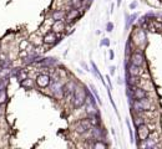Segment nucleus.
Segmentation results:
<instances>
[{
  "instance_id": "f257e3e1",
  "label": "nucleus",
  "mask_w": 162,
  "mask_h": 149,
  "mask_svg": "<svg viewBox=\"0 0 162 149\" xmlns=\"http://www.w3.org/2000/svg\"><path fill=\"white\" fill-rule=\"evenodd\" d=\"M84 103H86V92L82 87H78L73 93V105L75 108H80Z\"/></svg>"
},
{
  "instance_id": "f03ea898",
  "label": "nucleus",
  "mask_w": 162,
  "mask_h": 149,
  "mask_svg": "<svg viewBox=\"0 0 162 149\" xmlns=\"http://www.w3.org/2000/svg\"><path fill=\"white\" fill-rule=\"evenodd\" d=\"M91 124L89 122V119H81L76 124H75V131L79 133V134H84V133H87L90 129H91Z\"/></svg>"
},
{
  "instance_id": "7ed1b4c3",
  "label": "nucleus",
  "mask_w": 162,
  "mask_h": 149,
  "mask_svg": "<svg viewBox=\"0 0 162 149\" xmlns=\"http://www.w3.org/2000/svg\"><path fill=\"white\" fill-rule=\"evenodd\" d=\"M132 107L135 108V111L142 112V111H149V109L151 108V105L147 102L146 98H144V100H135Z\"/></svg>"
},
{
  "instance_id": "20e7f679",
  "label": "nucleus",
  "mask_w": 162,
  "mask_h": 149,
  "mask_svg": "<svg viewBox=\"0 0 162 149\" xmlns=\"http://www.w3.org/2000/svg\"><path fill=\"white\" fill-rule=\"evenodd\" d=\"M150 137V129L147 126L141 124L137 127V138L140 142H145L147 138Z\"/></svg>"
},
{
  "instance_id": "39448f33",
  "label": "nucleus",
  "mask_w": 162,
  "mask_h": 149,
  "mask_svg": "<svg viewBox=\"0 0 162 149\" xmlns=\"http://www.w3.org/2000/svg\"><path fill=\"white\" fill-rule=\"evenodd\" d=\"M131 90V92H132V100H144V98H146V96H147V93H146V91L145 90H142V88H140V87H130Z\"/></svg>"
},
{
  "instance_id": "423d86ee",
  "label": "nucleus",
  "mask_w": 162,
  "mask_h": 149,
  "mask_svg": "<svg viewBox=\"0 0 162 149\" xmlns=\"http://www.w3.org/2000/svg\"><path fill=\"white\" fill-rule=\"evenodd\" d=\"M131 63L135 66H142L145 63V56L141 52H134L131 55Z\"/></svg>"
},
{
  "instance_id": "0eeeda50",
  "label": "nucleus",
  "mask_w": 162,
  "mask_h": 149,
  "mask_svg": "<svg viewBox=\"0 0 162 149\" xmlns=\"http://www.w3.org/2000/svg\"><path fill=\"white\" fill-rule=\"evenodd\" d=\"M50 82H51V80H50V76L49 75H39L38 77H36V85L39 86V87H41V88H45V87H48L49 85H50Z\"/></svg>"
},
{
  "instance_id": "6e6552de",
  "label": "nucleus",
  "mask_w": 162,
  "mask_h": 149,
  "mask_svg": "<svg viewBox=\"0 0 162 149\" xmlns=\"http://www.w3.org/2000/svg\"><path fill=\"white\" fill-rule=\"evenodd\" d=\"M87 105H86V113L87 116H99V109L96 107V103L95 102H91L89 100H86Z\"/></svg>"
},
{
  "instance_id": "1a4fd4ad",
  "label": "nucleus",
  "mask_w": 162,
  "mask_h": 149,
  "mask_svg": "<svg viewBox=\"0 0 162 149\" xmlns=\"http://www.w3.org/2000/svg\"><path fill=\"white\" fill-rule=\"evenodd\" d=\"M79 16H80L79 9H71V10H69V11L65 14V20H66L68 22H71V21L76 20Z\"/></svg>"
},
{
  "instance_id": "9d476101",
  "label": "nucleus",
  "mask_w": 162,
  "mask_h": 149,
  "mask_svg": "<svg viewBox=\"0 0 162 149\" xmlns=\"http://www.w3.org/2000/svg\"><path fill=\"white\" fill-rule=\"evenodd\" d=\"M91 136H92V138L95 139V141H102V138H104V132H102V129L100 128V127H97V126H94V127H91Z\"/></svg>"
},
{
  "instance_id": "9b49d317",
  "label": "nucleus",
  "mask_w": 162,
  "mask_h": 149,
  "mask_svg": "<svg viewBox=\"0 0 162 149\" xmlns=\"http://www.w3.org/2000/svg\"><path fill=\"white\" fill-rule=\"evenodd\" d=\"M53 93H54V96L58 98V100H61L63 97H64V90H63V86L56 81L55 82V85L53 86Z\"/></svg>"
},
{
  "instance_id": "f8f14e48",
  "label": "nucleus",
  "mask_w": 162,
  "mask_h": 149,
  "mask_svg": "<svg viewBox=\"0 0 162 149\" xmlns=\"http://www.w3.org/2000/svg\"><path fill=\"white\" fill-rule=\"evenodd\" d=\"M56 40H58V36H56V34H55L54 31H50V32H48V34L44 36V39H43L44 44H46V45L55 44V42H56Z\"/></svg>"
},
{
  "instance_id": "ddd939ff",
  "label": "nucleus",
  "mask_w": 162,
  "mask_h": 149,
  "mask_svg": "<svg viewBox=\"0 0 162 149\" xmlns=\"http://www.w3.org/2000/svg\"><path fill=\"white\" fill-rule=\"evenodd\" d=\"M63 90H64V96H70V95H73L74 91H75V82L69 81L65 86H63Z\"/></svg>"
},
{
  "instance_id": "4468645a",
  "label": "nucleus",
  "mask_w": 162,
  "mask_h": 149,
  "mask_svg": "<svg viewBox=\"0 0 162 149\" xmlns=\"http://www.w3.org/2000/svg\"><path fill=\"white\" fill-rule=\"evenodd\" d=\"M65 30V21L64 20H56L53 25V31L54 32H61Z\"/></svg>"
},
{
  "instance_id": "2eb2a0df",
  "label": "nucleus",
  "mask_w": 162,
  "mask_h": 149,
  "mask_svg": "<svg viewBox=\"0 0 162 149\" xmlns=\"http://www.w3.org/2000/svg\"><path fill=\"white\" fill-rule=\"evenodd\" d=\"M141 71H140V67L139 66H135V65H130L129 66V75L130 76H140Z\"/></svg>"
},
{
  "instance_id": "dca6fc26",
  "label": "nucleus",
  "mask_w": 162,
  "mask_h": 149,
  "mask_svg": "<svg viewBox=\"0 0 162 149\" xmlns=\"http://www.w3.org/2000/svg\"><path fill=\"white\" fill-rule=\"evenodd\" d=\"M139 83H140L139 76H129V78H127V85H129V87H136Z\"/></svg>"
},
{
  "instance_id": "f3484780",
  "label": "nucleus",
  "mask_w": 162,
  "mask_h": 149,
  "mask_svg": "<svg viewBox=\"0 0 162 149\" xmlns=\"http://www.w3.org/2000/svg\"><path fill=\"white\" fill-rule=\"evenodd\" d=\"M65 17V12L63 10H56L53 12V19L56 21V20H64Z\"/></svg>"
},
{
  "instance_id": "a211bd4d",
  "label": "nucleus",
  "mask_w": 162,
  "mask_h": 149,
  "mask_svg": "<svg viewBox=\"0 0 162 149\" xmlns=\"http://www.w3.org/2000/svg\"><path fill=\"white\" fill-rule=\"evenodd\" d=\"M21 86L25 87V88H31V87L34 86V82H33V80H30V78H25V80L21 81Z\"/></svg>"
},
{
  "instance_id": "6ab92c4d",
  "label": "nucleus",
  "mask_w": 162,
  "mask_h": 149,
  "mask_svg": "<svg viewBox=\"0 0 162 149\" xmlns=\"http://www.w3.org/2000/svg\"><path fill=\"white\" fill-rule=\"evenodd\" d=\"M91 66H92V68H94V72H95V75H96V76H97V77H99L101 81H102V83H104V86H105V80H104V77L100 75V72H99V70H97V66H96V63H95L94 61L91 62Z\"/></svg>"
},
{
  "instance_id": "aec40b11",
  "label": "nucleus",
  "mask_w": 162,
  "mask_h": 149,
  "mask_svg": "<svg viewBox=\"0 0 162 149\" xmlns=\"http://www.w3.org/2000/svg\"><path fill=\"white\" fill-rule=\"evenodd\" d=\"M91 147H92V148H106L107 144H105L102 141H95V142L91 144Z\"/></svg>"
},
{
  "instance_id": "412c9836",
  "label": "nucleus",
  "mask_w": 162,
  "mask_h": 149,
  "mask_svg": "<svg viewBox=\"0 0 162 149\" xmlns=\"http://www.w3.org/2000/svg\"><path fill=\"white\" fill-rule=\"evenodd\" d=\"M81 0H70V2H69V5L71 6V9H79L81 6Z\"/></svg>"
},
{
  "instance_id": "4be33fe9",
  "label": "nucleus",
  "mask_w": 162,
  "mask_h": 149,
  "mask_svg": "<svg viewBox=\"0 0 162 149\" xmlns=\"http://www.w3.org/2000/svg\"><path fill=\"white\" fill-rule=\"evenodd\" d=\"M6 102V91L5 88L0 90V105H4Z\"/></svg>"
},
{
  "instance_id": "5701e85b",
  "label": "nucleus",
  "mask_w": 162,
  "mask_h": 149,
  "mask_svg": "<svg viewBox=\"0 0 162 149\" xmlns=\"http://www.w3.org/2000/svg\"><path fill=\"white\" fill-rule=\"evenodd\" d=\"M90 88H91V92L94 93V96H95V100H96V102L99 103V105H101V100H100V96H99V93H97V91H96V88L91 85L90 86Z\"/></svg>"
},
{
  "instance_id": "b1692460",
  "label": "nucleus",
  "mask_w": 162,
  "mask_h": 149,
  "mask_svg": "<svg viewBox=\"0 0 162 149\" xmlns=\"http://www.w3.org/2000/svg\"><path fill=\"white\" fill-rule=\"evenodd\" d=\"M134 124H135V127H139L141 124H145V122H144V119L141 117H135L134 118Z\"/></svg>"
},
{
  "instance_id": "393cba45",
  "label": "nucleus",
  "mask_w": 162,
  "mask_h": 149,
  "mask_svg": "<svg viewBox=\"0 0 162 149\" xmlns=\"http://www.w3.org/2000/svg\"><path fill=\"white\" fill-rule=\"evenodd\" d=\"M126 124H127V128H129V133H130V138H131V143H134V134H132V129H131V124H130V122H129V121L126 122Z\"/></svg>"
},
{
  "instance_id": "a878e982",
  "label": "nucleus",
  "mask_w": 162,
  "mask_h": 149,
  "mask_svg": "<svg viewBox=\"0 0 162 149\" xmlns=\"http://www.w3.org/2000/svg\"><path fill=\"white\" fill-rule=\"evenodd\" d=\"M101 45L109 46V45H110V41H109V39H104V40H102V42H101Z\"/></svg>"
},
{
  "instance_id": "bb28decb",
  "label": "nucleus",
  "mask_w": 162,
  "mask_h": 149,
  "mask_svg": "<svg viewBox=\"0 0 162 149\" xmlns=\"http://www.w3.org/2000/svg\"><path fill=\"white\" fill-rule=\"evenodd\" d=\"M136 6H137V2H136V1H135V2H131V4H130V9H135Z\"/></svg>"
},
{
  "instance_id": "cd10ccee",
  "label": "nucleus",
  "mask_w": 162,
  "mask_h": 149,
  "mask_svg": "<svg viewBox=\"0 0 162 149\" xmlns=\"http://www.w3.org/2000/svg\"><path fill=\"white\" fill-rule=\"evenodd\" d=\"M112 27H114V26H112V24H111V22H109V24H107V31H112Z\"/></svg>"
},
{
  "instance_id": "c85d7f7f",
  "label": "nucleus",
  "mask_w": 162,
  "mask_h": 149,
  "mask_svg": "<svg viewBox=\"0 0 162 149\" xmlns=\"http://www.w3.org/2000/svg\"><path fill=\"white\" fill-rule=\"evenodd\" d=\"M115 70H116V68H115V66L110 67V73H111V75H114V73H115Z\"/></svg>"
},
{
  "instance_id": "c756f323",
  "label": "nucleus",
  "mask_w": 162,
  "mask_h": 149,
  "mask_svg": "<svg viewBox=\"0 0 162 149\" xmlns=\"http://www.w3.org/2000/svg\"><path fill=\"white\" fill-rule=\"evenodd\" d=\"M110 58H111V60H114V52H112L111 50H110Z\"/></svg>"
},
{
  "instance_id": "7c9ffc66",
  "label": "nucleus",
  "mask_w": 162,
  "mask_h": 149,
  "mask_svg": "<svg viewBox=\"0 0 162 149\" xmlns=\"http://www.w3.org/2000/svg\"><path fill=\"white\" fill-rule=\"evenodd\" d=\"M3 114V109H1V105H0V116Z\"/></svg>"
},
{
  "instance_id": "2f4dec72",
  "label": "nucleus",
  "mask_w": 162,
  "mask_h": 149,
  "mask_svg": "<svg viewBox=\"0 0 162 149\" xmlns=\"http://www.w3.org/2000/svg\"><path fill=\"white\" fill-rule=\"evenodd\" d=\"M0 76H1V70H0Z\"/></svg>"
},
{
  "instance_id": "473e14b6",
  "label": "nucleus",
  "mask_w": 162,
  "mask_h": 149,
  "mask_svg": "<svg viewBox=\"0 0 162 149\" xmlns=\"http://www.w3.org/2000/svg\"><path fill=\"white\" fill-rule=\"evenodd\" d=\"M81 1H82V0H81Z\"/></svg>"
}]
</instances>
